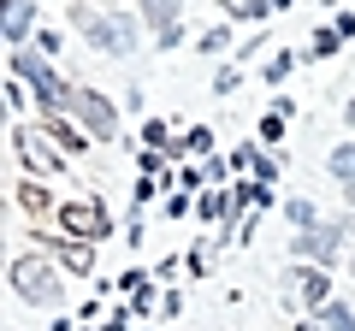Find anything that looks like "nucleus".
<instances>
[{"instance_id": "obj_1", "label": "nucleus", "mask_w": 355, "mask_h": 331, "mask_svg": "<svg viewBox=\"0 0 355 331\" xmlns=\"http://www.w3.org/2000/svg\"><path fill=\"white\" fill-rule=\"evenodd\" d=\"M12 290L24 296L30 307H60V272L42 255H18L12 260Z\"/></svg>"}, {"instance_id": "obj_2", "label": "nucleus", "mask_w": 355, "mask_h": 331, "mask_svg": "<svg viewBox=\"0 0 355 331\" xmlns=\"http://www.w3.org/2000/svg\"><path fill=\"white\" fill-rule=\"evenodd\" d=\"M71 24L101 53H130V42H137V24H130V18H101L95 6H71Z\"/></svg>"}, {"instance_id": "obj_3", "label": "nucleus", "mask_w": 355, "mask_h": 331, "mask_svg": "<svg viewBox=\"0 0 355 331\" xmlns=\"http://www.w3.org/2000/svg\"><path fill=\"white\" fill-rule=\"evenodd\" d=\"M60 225L71 231V237H107L113 219H107V207L95 202V195H71V202L60 207Z\"/></svg>"}, {"instance_id": "obj_4", "label": "nucleus", "mask_w": 355, "mask_h": 331, "mask_svg": "<svg viewBox=\"0 0 355 331\" xmlns=\"http://www.w3.org/2000/svg\"><path fill=\"white\" fill-rule=\"evenodd\" d=\"M12 71H18V77H30V89H36V101H42V107H65V101H71V89H65V83L36 60V53H18Z\"/></svg>"}, {"instance_id": "obj_5", "label": "nucleus", "mask_w": 355, "mask_h": 331, "mask_svg": "<svg viewBox=\"0 0 355 331\" xmlns=\"http://www.w3.org/2000/svg\"><path fill=\"white\" fill-rule=\"evenodd\" d=\"M71 113L83 118L95 136H119V113H113V101H107V95H95V89H71Z\"/></svg>"}, {"instance_id": "obj_6", "label": "nucleus", "mask_w": 355, "mask_h": 331, "mask_svg": "<svg viewBox=\"0 0 355 331\" xmlns=\"http://www.w3.org/2000/svg\"><path fill=\"white\" fill-rule=\"evenodd\" d=\"M148 24L160 30V48H178V18H184V0H142Z\"/></svg>"}, {"instance_id": "obj_7", "label": "nucleus", "mask_w": 355, "mask_h": 331, "mask_svg": "<svg viewBox=\"0 0 355 331\" xmlns=\"http://www.w3.org/2000/svg\"><path fill=\"white\" fill-rule=\"evenodd\" d=\"M12 148L24 154V160L36 166V172H60V154H53V142H48V136H36V130H18V136H12Z\"/></svg>"}, {"instance_id": "obj_8", "label": "nucleus", "mask_w": 355, "mask_h": 331, "mask_svg": "<svg viewBox=\"0 0 355 331\" xmlns=\"http://www.w3.org/2000/svg\"><path fill=\"white\" fill-rule=\"evenodd\" d=\"M338 231H331V225H314V231H302V242H296V255H314L320 260V267H326V260H338Z\"/></svg>"}, {"instance_id": "obj_9", "label": "nucleus", "mask_w": 355, "mask_h": 331, "mask_svg": "<svg viewBox=\"0 0 355 331\" xmlns=\"http://www.w3.org/2000/svg\"><path fill=\"white\" fill-rule=\"evenodd\" d=\"M30 24H36V6H30V0H6V42H12V48H24Z\"/></svg>"}, {"instance_id": "obj_10", "label": "nucleus", "mask_w": 355, "mask_h": 331, "mask_svg": "<svg viewBox=\"0 0 355 331\" xmlns=\"http://www.w3.org/2000/svg\"><path fill=\"white\" fill-rule=\"evenodd\" d=\"M326 290H331V284H326V272H320V267H314V272H308V267L296 272V296H302V302L314 307V314L326 307Z\"/></svg>"}, {"instance_id": "obj_11", "label": "nucleus", "mask_w": 355, "mask_h": 331, "mask_svg": "<svg viewBox=\"0 0 355 331\" xmlns=\"http://www.w3.org/2000/svg\"><path fill=\"white\" fill-rule=\"evenodd\" d=\"M314 325L320 331H355V307H343V302H326L314 314Z\"/></svg>"}, {"instance_id": "obj_12", "label": "nucleus", "mask_w": 355, "mask_h": 331, "mask_svg": "<svg viewBox=\"0 0 355 331\" xmlns=\"http://www.w3.org/2000/svg\"><path fill=\"white\" fill-rule=\"evenodd\" d=\"M231 207H237V195H225V190H207L202 202H196V213H202V219H225Z\"/></svg>"}, {"instance_id": "obj_13", "label": "nucleus", "mask_w": 355, "mask_h": 331, "mask_svg": "<svg viewBox=\"0 0 355 331\" xmlns=\"http://www.w3.org/2000/svg\"><path fill=\"white\" fill-rule=\"evenodd\" d=\"M331 172H338V178L355 190V142H349V148H331Z\"/></svg>"}, {"instance_id": "obj_14", "label": "nucleus", "mask_w": 355, "mask_h": 331, "mask_svg": "<svg viewBox=\"0 0 355 331\" xmlns=\"http://www.w3.org/2000/svg\"><path fill=\"white\" fill-rule=\"evenodd\" d=\"M291 53H272V60H266V83H284V77H291Z\"/></svg>"}, {"instance_id": "obj_15", "label": "nucleus", "mask_w": 355, "mask_h": 331, "mask_svg": "<svg viewBox=\"0 0 355 331\" xmlns=\"http://www.w3.org/2000/svg\"><path fill=\"white\" fill-rule=\"evenodd\" d=\"M326 53H338V30H314V60H326Z\"/></svg>"}, {"instance_id": "obj_16", "label": "nucleus", "mask_w": 355, "mask_h": 331, "mask_svg": "<svg viewBox=\"0 0 355 331\" xmlns=\"http://www.w3.org/2000/svg\"><path fill=\"white\" fill-rule=\"evenodd\" d=\"M284 213H291V219H296V225H302V231H314V207H308V202H291V207H284Z\"/></svg>"}, {"instance_id": "obj_17", "label": "nucleus", "mask_w": 355, "mask_h": 331, "mask_svg": "<svg viewBox=\"0 0 355 331\" xmlns=\"http://www.w3.org/2000/svg\"><path fill=\"white\" fill-rule=\"evenodd\" d=\"M225 42H231V30H219V24H214V30H207V36H202V53H219V48H225Z\"/></svg>"}, {"instance_id": "obj_18", "label": "nucleus", "mask_w": 355, "mask_h": 331, "mask_svg": "<svg viewBox=\"0 0 355 331\" xmlns=\"http://www.w3.org/2000/svg\"><path fill=\"white\" fill-rule=\"evenodd\" d=\"M261 12H266L261 0H231V18H261Z\"/></svg>"}, {"instance_id": "obj_19", "label": "nucleus", "mask_w": 355, "mask_h": 331, "mask_svg": "<svg viewBox=\"0 0 355 331\" xmlns=\"http://www.w3.org/2000/svg\"><path fill=\"white\" fill-rule=\"evenodd\" d=\"M231 166H237V172H261V160H254V148H237V154H231Z\"/></svg>"}, {"instance_id": "obj_20", "label": "nucleus", "mask_w": 355, "mask_h": 331, "mask_svg": "<svg viewBox=\"0 0 355 331\" xmlns=\"http://www.w3.org/2000/svg\"><path fill=\"white\" fill-rule=\"evenodd\" d=\"M101 331H130V325H125V314H113V319H107Z\"/></svg>"}, {"instance_id": "obj_21", "label": "nucleus", "mask_w": 355, "mask_h": 331, "mask_svg": "<svg viewBox=\"0 0 355 331\" xmlns=\"http://www.w3.org/2000/svg\"><path fill=\"white\" fill-rule=\"evenodd\" d=\"M343 118H349V130H355V101H349V107H343Z\"/></svg>"}, {"instance_id": "obj_22", "label": "nucleus", "mask_w": 355, "mask_h": 331, "mask_svg": "<svg viewBox=\"0 0 355 331\" xmlns=\"http://www.w3.org/2000/svg\"><path fill=\"white\" fill-rule=\"evenodd\" d=\"M266 6H291V0H266Z\"/></svg>"}, {"instance_id": "obj_23", "label": "nucleus", "mask_w": 355, "mask_h": 331, "mask_svg": "<svg viewBox=\"0 0 355 331\" xmlns=\"http://www.w3.org/2000/svg\"><path fill=\"white\" fill-rule=\"evenodd\" d=\"M349 267H355V255H349Z\"/></svg>"}, {"instance_id": "obj_24", "label": "nucleus", "mask_w": 355, "mask_h": 331, "mask_svg": "<svg viewBox=\"0 0 355 331\" xmlns=\"http://www.w3.org/2000/svg\"><path fill=\"white\" fill-rule=\"evenodd\" d=\"M349 202H355V195H349Z\"/></svg>"}]
</instances>
